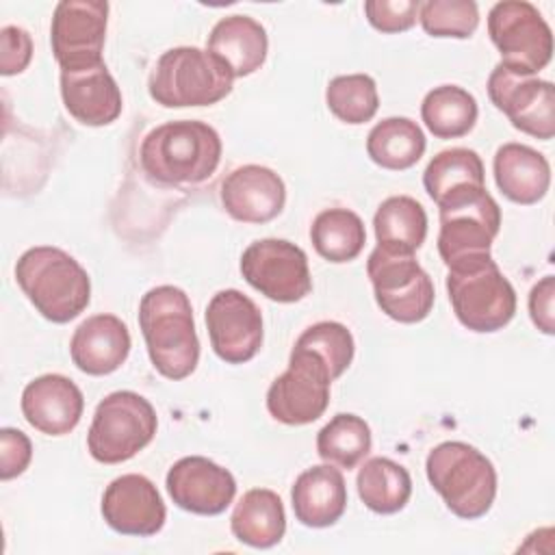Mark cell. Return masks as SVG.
Instances as JSON below:
<instances>
[{
    "mask_svg": "<svg viewBox=\"0 0 555 555\" xmlns=\"http://www.w3.org/2000/svg\"><path fill=\"white\" fill-rule=\"evenodd\" d=\"M425 134L410 117H386L377 121L366 137L369 158L390 171L414 167L425 154Z\"/></svg>",
    "mask_w": 555,
    "mask_h": 555,
    "instance_id": "4316f807",
    "label": "cell"
},
{
    "mask_svg": "<svg viewBox=\"0 0 555 555\" xmlns=\"http://www.w3.org/2000/svg\"><path fill=\"white\" fill-rule=\"evenodd\" d=\"M332 382L327 364L317 353L293 347L288 369L267 390V410L284 425L314 423L330 405Z\"/></svg>",
    "mask_w": 555,
    "mask_h": 555,
    "instance_id": "8fae6325",
    "label": "cell"
},
{
    "mask_svg": "<svg viewBox=\"0 0 555 555\" xmlns=\"http://www.w3.org/2000/svg\"><path fill=\"white\" fill-rule=\"evenodd\" d=\"M206 327L212 351L228 364L249 362L262 345V314L236 288L212 295L206 306Z\"/></svg>",
    "mask_w": 555,
    "mask_h": 555,
    "instance_id": "9a60e30c",
    "label": "cell"
},
{
    "mask_svg": "<svg viewBox=\"0 0 555 555\" xmlns=\"http://www.w3.org/2000/svg\"><path fill=\"white\" fill-rule=\"evenodd\" d=\"M15 280L37 312L52 323L76 319L91 299L89 273L59 247L26 249L15 264Z\"/></svg>",
    "mask_w": 555,
    "mask_h": 555,
    "instance_id": "3957f363",
    "label": "cell"
},
{
    "mask_svg": "<svg viewBox=\"0 0 555 555\" xmlns=\"http://www.w3.org/2000/svg\"><path fill=\"white\" fill-rule=\"evenodd\" d=\"M139 327L154 369L167 379L189 377L199 362L189 295L171 284L156 286L141 297Z\"/></svg>",
    "mask_w": 555,
    "mask_h": 555,
    "instance_id": "6da1fadb",
    "label": "cell"
},
{
    "mask_svg": "<svg viewBox=\"0 0 555 555\" xmlns=\"http://www.w3.org/2000/svg\"><path fill=\"white\" fill-rule=\"evenodd\" d=\"M310 238L321 258L340 264L360 256L366 243V230L353 210L327 208L314 217Z\"/></svg>",
    "mask_w": 555,
    "mask_h": 555,
    "instance_id": "f546056e",
    "label": "cell"
},
{
    "mask_svg": "<svg viewBox=\"0 0 555 555\" xmlns=\"http://www.w3.org/2000/svg\"><path fill=\"white\" fill-rule=\"evenodd\" d=\"M492 104L525 134L548 141L555 134V87L538 76L514 74L496 65L488 78Z\"/></svg>",
    "mask_w": 555,
    "mask_h": 555,
    "instance_id": "5bb4252c",
    "label": "cell"
},
{
    "mask_svg": "<svg viewBox=\"0 0 555 555\" xmlns=\"http://www.w3.org/2000/svg\"><path fill=\"white\" fill-rule=\"evenodd\" d=\"M108 24L104 0H61L54 7L50 43L61 69L102 63Z\"/></svg>",
    "mask_w": 555,
    "mask_h": 555,
    "instance_id": "4fadbf2b",
    "label": "cell"
},
{
    "mask_svg": "<svg viewBox=\"0 0 555 555\" xmlns=\"http://www.w3.org/2000/svg\"><path fill=\"white\" fill-rule=\"evenodd\" d=\"M418 0H366L364 13L369 24L379 33L410 30L418 20Z\"/></svg>",
    "mask_w": 555,
    "mask_h": 555,
    "instance_id": "d590c367",
    "label": "cell"
},
{
    "mask_svg": "<svg viewBox=\"0 0 555 555\" xmlns=\"http://www.w3.org/2000/svg\"><path fill=\"white\" fill-rule=\"evenodd\" d=\"M158 427L154 405L132 390L106 395L87 434V449L102 464H121L145 449Z\"/></svg>",
    "mask_w": 555,
    "mask_h": 555,
    "instance_id": "ba28073f",
    "label": "cell"
},
{
    "mask_svg": "<svg viewBox=\"0 0 555 555\" xmlns=\"http://www.w3.org/2000/svg\"><path fill=\"white\" fill-rule=\"evenodd\" d=\"M477 115V100L457 85L434 87L421 104V117L427 130L438 139H457L468 134Z\"/></svg>",
    "mask_w": 555,
    "mask_h": 555,
    "instance_id": "f1b7e54d",
    "label": "cell"
},
{
    "mask_svg": "<svg viewBox=\"0 0 555 555\" xmlns=\"http://www.w3.org/2000/svg\"><path fill=\"white\" fill-rule=\"evenodd\" d=\"M371 427L356 414L340 412L317 434V451L323 462L338 468H356L371 451Z\"/></svg>",
    "mask_w": 555,
    "mask_h": 555,
    "instance_id": "4dcf8cb0",
    "label": "cell"
},
{
    "mask_svg": "<svg viewBox=\"0 0 555 555\" xmlns=\"http://www.w3.org/2000/svg\"><path fill=\"white\" fill-rule=\"evenodd\" d=\"M488 35L505 69L535 76L551 63L553 33L542 13L527 0L496 2L488 13Z\"/></svg>",
    "mask_w": 555,
    "mask_h": 555,
    "instance_id": "9c48e42d",
    "label": "cell"
},
{
    "mask_svg": "<svg viewBox=\"0 0 555 555\" xmlns=\"http://www.w3.org/2000/svg\"><path fill=\"white\" fill-rule=\"evenodd\" d=\"M130 332L115 314L85 319L69 340L72 362L87 375L115 373L130 353Z\"/></svg>",
    "mask_w": 555,
    "mask_h": 555,
    "instance_id": "44dd1931",
    "label": "cell"
},
{
    "mask_svg": "<svg viewBox=\"0 0 555 555\" xmlns=\"http://www.w3.org/2000/svg\"><path fill=\"white\" fill-rule=\"evenodd\" d=\"M295 518L314 529H323L340 520L347 509V486L338 466L319 464L304 470L291 490Z\"/></svg>",
    "mask_w": 555,
    "mask_h": 555,
    "instance_id": "7402d4cb",
    "label": "cell"
},
{
    "mask_svg": "<svg viewBox=\"0 0 555 555\" xmlns=\"http://www.w3.org/2000/svg\"><path fill=\"white\" fill-rule=\"evenodd\" d=\"M377 247L395 254H414L427 236V212L410 195L384 199L373 217Z\"/></svg>",
    "mask_w": 555,
    "mask_h": 555,
    "instance_id": "484cf974",
    "label": "cell"
},
{
    "mask_svg": "<svg viewBox=\"0 0 555 555\" xmlns=\"http://www.w3.org/2000/svg\"><path fill=\"white\" fill-rule=\"evenodd\" d=\"M241 273L251 288L278 304H295L312 291L308 256L286 238L254 241L241 256Z\"/></svg>",
    "mask_w": 555,
    "mask_h": 555,
    "instance_id": "7c38bea8",
    "label": "cell"
},
{
    "mask_svg": "<svg viewBox=\"0 0 555 555\" xmlns=\"http://www.w3.org/2000/svg\"><path fill=\"white\" fill-rule=\"evenodd\" d=\"M325 104L345 124H366L379 108L377 85L369 74L336 76L325 89Z\"/></svg>",
    "mask_w": 555,
    "mask_h": 555,
    "instance_id": "d6a6232c",
    "label": "cell"
},
{
    "mask_svg": "<svg viewBox=\"0 0 555 555\" xmlns=\"http://www.w3.org/2000/svg\"><path fill=\"white\" fill-rule=\"evenodd\" d=\"M375 301L386 317L399 323H418L434 308V282L414 254H395L375 247L366 260Z\"/></svg>",
    "mask_w": 555,
    "mask_h": 555,
    "instance_id": "30bf717a",
    "label": "cell"
},
{
    "mask_svg": "<svg viewBox=\"0 0 555 555\" xmlns=\"http://www.w3.org/2000/svg\"><path fill=\"white\" fill-rule=\"evenodd\" d=\"M61 98L82 126H108L121 115V91L106 63L61 69Z\"/></svg>",
    "mask_w": 555,
    "mask_h": 555,
    "instance_id": "d6986e66",
    "label": "cell"
},
{
    "mask_svg": "<svg viewBox=\"0 0 555 555\" xmlns=\"http://www.w3.org/2000/svg\"><path fill=\"white\" fill-rule=\"evenodd\" d=\"M33 59V39L20 26H4L0 30V74L15 76L28 67Z\"/></svg>",
    "mask_w": 555,
    "mask_h": 555,
    "instance_id": "74e56055",
    "label": "cell"
},
{
    "mask_svg": "<svg viewBox=\"0 0 555 555\" xmlns=\"http://www.w3.org/2000/svg\"><path fill=\"white\" fill-rule=\"evenodd\" d=\"M494 180L514 204H535L551 186V165L538 150L522 143H505L494 154Z\"/></svg>",
    "mask_w": 555,
    "mask_h": 555,
    "instance_id": "cb8c5ba5",
    "label": "cell"
},
{
    "mask_svg": "<svg viewBox=\"0 0 555 555\" xmlns=\"http://www.w3.org/2000/svg\"><path fill=\"white\" fill-rule=\"evenodd\" d=\"M267 30L249 15L221 17L208 35V52L217 56L234 78H243L260 69L267 59Z\"/></svg>",
    "mask_w": 555,
    "mask_h": 555,
    "instance_id": "603a6c76",
    "label": "cell"
},
{
    "mask_svg": "<svg viewBox=\"0 0 555 555\" xmlns=\"http://www.w3.org/2000/svg\"><path fill=\"white\" fill-rule=\"evenodd\" d=\"M295 347L317 353L327 364L332 379H338L349 369L356 351L351 332L338 321H321L306 327Z\"/></svg>",
    "mask_w": 555,
    "mask_h": 555,
    "instance_id": "836d02e7",
    "label": "cell"
},
{
    "mask_svg": "<svg viewBox=\"0 0 555 555\" xmlns=\"http://www.w3.org/2000/svg\"><path fill=\"white\" fill-rule=\"evenodd\" d=\"M483 180V163L479 154L468 147H451L438 152L423 173L425 191L436 204L455 189L486 186Z\"/></svg>",
    "mask_w": 555,
    "mask_h": 555,
    "instance_id": "1f68e13d",
    "label": "cell"
},
{
    "mask_svg": "<svg viewBox=\"0 0 555 555\" xmlns=\"http://www.w3.org/2000/svg\"><path fill=\"white\" fill-rule=\"evenodd\" d=\"M82 410L85 399L80 388L59 373L35 377L22 392L26 423L46 436L69 434L80 423Z\"/></svg>",
    "mask_w": 555,
    "mask_h": 555,
    "instance_id": "ffe728a7",
    "label": "cell"
},
{
    "mask_svg": "<svg viewBox=\"0 0 555 555\" xmlns=\"http://www.w3.org/2000/svg\"><path fill=\"white\" fill-rule=\"evenodd\" d=\"M139 160L158 184H199L219 167L221 139L212 126L197 119L165 121L145 134Z\"/></svg>",
    "mask_w": 555,
    "mask_h": 555,
    "instance_id": "7a4b0ae2",
    "label": "cell"
},
{
    "mask_svg": "<svg viewBox=\"0 0 555 555\" xmlns=\"http://www.w3.org/2000/svg\"><path fill=\"white\" fill-rule=\"evenodd\" d=\"M234 76L208 50L195 46L171 48L156 61L147 91L165 108L210 106L230 95Z\"/></svg>",
    "mask_w": 555,
    "mask_h": 555,
    "instance_id": "5b68a950",
    "label": "cell"
},
{
    "mask_svg": "<svg viewBox=\"0 0 555 555\" xmlns=\"http://www.w3.org/2000/svg\"><path fill=\"white\" fill-rule=\"evenodd\" d=\"M362 503L375 514H395L405 507L412 494L410 473L390 457L366 460L356 477Z\"/></svg>",
    "mask_w": 555,
    "mask_h": 555,
    "instance_id": "83f0119b",
    "label": "cell"
},
{
    "mask_svg": "<svg viewBox=\"0 0 555 555\" xmlns=\"http://www.w3.org/2000/svg\"><path fill=\"white\" fill-rule=\"evenodd\" d=\"M33 460V444L28 436L13 427L0 429V479L9 481L22 475Z\"/></svg>",
    "mask_w": 555,
    "mask_h": 555,
    "instance_id": "8d00e7d4",
    "label": "cell"
},
{
    "mask_svg": "<svg viewBox=\"0 0 555 555\" xmlns=\"http://www.w3.org/2000/svg\"><path fill=\"white\" fill-rule=\"evenodd\" d=\"M221 204L236 221L267 223L282 212L286 186L273 169L243 165L232 169L221 182Z\"/></svg>",
    "mask_w": 555,
    "mask_h": 555,
    "instance_id": "ac0fdd59",
    "label": "cell"
},
{
    "mask_svg": "<svg viewBox=\"0 0 555 555\" xmlns=\"http://www.w3.org/2000/svg\"><path fill=\"white\" fill-rule=\"evenodd\" d=\"M447 293L457 321L470 332H496L514 319L516 291L492 256L449 267Z\"/></svg>",
    "mask_w": 555,
    "mask_h": 555,
    "instance_id": "8992f818",
    "label": "cell"
},
{
    "mask_svg": "<svg viewBox=\"0 0 555 555\" xmlns=\"http://www.w3.org/2000/svg\"><path fill=\"white\" fill-rule=\"evenodd\" d=\"M102 516L121 535L147 538L163 529L167 509L156 486L145 475L128 473L106 486Z\"/></svg>",
    "mask_w": 555,
    "mask_h": 555,
    "instance_id": "e0dca14e",
    "label": "cell"
},
{
    "mask_svg": "<svg viewBox=\"0 0 555 555\" xmlns=\"http://www.w3.org/2000/svg\"><path fill=\"white\" fill-rule=\"evenodd\" d=\"M234 538L251 548L275 546L286 531V514L282 499L267 488L247 490L230 516Z\"/></svg>",
    "mask_w": 555,
    "mask_h": 555,
    "instance_id": "d4e9b609",
    "label": "cell"
},
{
    "mask_svg": "<svg viewBox=\"0 0 555 555\" xmlns=\"http://www.w3.org/2000/svg\"><path fill=\"white\" fill-rule=\"evenodd\" d=\"M418 20L431 37L468 39L479 26V9L473 0H427L421 4Z\"/></svg>",
    "mask_w": 555,
    "mask_h": 555,
    "instance_id": "e575fe53",
    "label": "cell"
},
{
    "mask_svg": "<svg viewBox=\"0 0 555 555\" xmlns=\"http://www.w3.org/2000/svg\"><path fill=\"white\" fill-rule=\"evenodd\" d=\"M553 299H555V280H553V275H544L531 288V293H529V314H531V321L544 334H553L555 332Z\"/></svg>",
    "mask_w": 555,
    "mask_h": 555,
    "instance_id": "f35d334b",
    "label": "cell"
},
{
    "mask_svg": "<svg viewBox=\"0 0 555 555\" xmlns=\"http://www.w3.org/2000/svg\"><path fill=\"white\" fill-rule=\"evenodd\" d=\"M438 254L449 267L490 256L501 228V208L486 186H462L438 202Z\"/></svg>",
    "mask_w": 555,
    "mask_h": 555,
    "instance_id": "52a82bcc",
    "label": "cell"
},
{
    "mask_svg": "<svg viewBox=\"0 0 555 555\" xmlns=\"http://www.w3.org/2000/svg\"><path fill=\"white\" fill-rule=\"evenodd\" d=\"M425 473L447 507L464 520L481 518L494 503L496 470L479 449L466 442L436 444L425 460Z\"/></svg>",
    "mask_w": 555,
    "mask_h": 555,
    "instance_id": "277c9868",
    "label": "cell"
},
{
    "mask_svg": "<svg viewBox=\"0 0 555 555\" xmlns=\"http://www.w3.org/2000/svg\"><path fill=\"white\" fill-rule=\"evenodd\" d=\"M165 486L180 509L199 516H217L225 512L236 494L232 473L202 455L178 460L169 468Z\"/></svg>",
    "mask_w": 555,
    "mask_h": 555,
    "instance_id": "2e32d148",
    "label": "cell"
}]
</instances>
